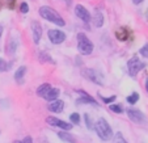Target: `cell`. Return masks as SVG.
Wrapping results in <instances>:
<instances>
[{
    "label": "cell",
    "mask_w": 148,
    "mask_h": 143,
    "mask_svg": "<svg viewBox=\"0 0 148 143\" xmlns=\"http://www.w3.org/2000/svg\"><path fill=\"white\" fill-rule=\"evenodd\" d=\"M83 75L85 76L87 79H89L90 81L96 83V84H98V85H102V84H103V81H102V76H101L100 74H98L96 70L85 68V70H83Z\"/></svg>",
    "instance_id": "6"
},
{
    "label": "cell",
    "mask_w": 148,
    "mask_h": 143,
    "mask_svg": "<svg viewBox=\"0 0 148 143\" xmlns=\"http://www.w3.org/2000/svg\"><path fill=\"white\" fill-rule=\"evenodd\" d=\"M75 14L81 20V21H84L85 24H88L90 21V13H89V11H88L85 7L81 6V4H77V6L75 7Z\"/></svg>",
    "instance_id": "8"
},
{
    "label": "cell",
    "mask_w": 148,
    "mask_h": 143,
    "mask_svg": "<svg viewBox=\"0 0 148 143\" xmlns=\"http://www.w3.org/2000/svg\"><path fill=\"white\" fill-rule=\"evenodd\" d=\"M130 32L127 28H125V26H122V28L117 29L115 30V38L118 39V41H122V42H125V41H127L130 37Z\"/></svg>",
    "instance_id": "13"
},
{
    "label": "cell",
    "mask_w": 148,
    "mask_h": 143,
    "mask_svg": "<svg viewBox=\"0 0 148 143\" xmlns=\"http://www.w3.org/2000/svg\"><path fill=\"white\" fill-rule=\"evenodd\" d=\"M132 1H134V4H140V3H143V1H144V0H132Z\"/></svg>",
    "instance_id": "30"
},
{
    "label": "cell",
    "mask_w": 148,
    "mask_h": 143,
    "mask_svg": "<svg viewBox=\"0 0 148 143\" xmlns=\"http://www.w3.org/2000/svg\"><path fill=\"white\" fill-rule=\"evenodd\" d=\"M84 121H85V125H87V127L89 130H93V127H95V125H93V121L90 120V117H89V114H84Z\"/></svg>",
    "instance_id": "22"
},
{
    "label": "cell",
    "mask_w": 148,
    "mask_h": 143,
    "mask_svg": "<svg viewBox=\"0 0 148 143\" xmlns=\"http://www.w3.org/2000/svg\"><path fill=\"white\" fill-rule=\"evenodd\" d=\"M20 11H21V13H28V12H29V6H28V3L23 1V3H21V6H20Z\"/></svg>",
    "instance_id": "27"
},
{
    "label": "cell",
    "mask_w": 148,
    "mask_h": 143,
    "mask_svg": "<svg viewBox=\"0 0 148 143\" xmlns=\"http://www.w3.org/2000/svg\"><path fill=\"white\" fill-rule=\"evenodd\" d=\"M93 24H95L96 28H101L103 25V14L98 9H96L95 14H93Z\"/></svg>",
    "instance_id": "14"
},
{
    "label": "cell",
    "mask_w": 148,
    "mask_h": 143,
    "mask_svg": "<svg viewBox=\"0 0 148 143\" xmlns=\"http://www.w3.org/2000/svg\"><path fill=\"white\" fill-rule=\"evenodd\" d=\"M63 108H64V102L62 100H55V101H53V102L49 104L47 109L53 113H60L62 110H63Z\"/></svg>",
    "instance_id": "12"
},
{
    "label": "cell",
    "mask_w": 148,
    "mask_h": 143,
    "mask_svg": "<svg viewBox=\"0 0 148 143\" xmlns=\"http://www.w3.org/2000/svg\"><path fill=\"white\" fill-rule=\"evenodd\" d=\"M13 143H23V140H14Z\"/></svg>",
    "instance_id": "33"
},
{
    "label": "cell",
    "mask_w": 148,
    "mask_h": 143,
    "mask_svg": "<svg viewBox=\"0 0 148 143\" xmlns=\"http://www.w3.org/2000/svg\"><path fill=\"white\" fill-rule=\"evenodd\" d=\"M93 129L96 130L97 135L102 140H110L113 138V130H112V127H110V125L106 122L105 118H100V120L96 122Z\"/></svg>",
    "instance_id": "2"
},
{
    "label": "cell",
    "mask_w": 148,
    "mask_h": 143,
    "mask_svg": "<svg viewBox=\"0 0 148 143\" xmlns=\"http://www.w3.org/2000/svg\"><path fill=\"white\" fill-rule=\"evenodd\" d=\"M66 1H67V3H71V0H66Z\"/></svg>",
    "instance_id": "34"
},
{
    "label": "cell",
    "mask_w": 148,
    "mask_h": 143,
    "mask_svg": "<svg viewBox=\"0 0 148 143\" xmlns=\"http://www.w3.org/2000/svg\"><path fill=\"white\" fill-rule=\"evenodd\" d=\"M145 89H147V92H148V79L145 80Z\"/></svg>",
    "instance_id": "32"
},
{
    "label": "cell",
    "mask_w": 148,
    "mask_h": 143,
    "mask_svg": "<svg viewBox=\"0 0 148 143\" xmlns=\"http://www.w3.org/2000/svg\"><path fill=\"white\" fill-rule=\"evenodd\" d=\"M126 100H127V102H129V104H131V105L136 104L138 101H139V93H138V92H132L130 96H127V97H126Z\"/></svg>",
    "instance_id": "20"
},
{
    "label": "cell",
    "mask_w": 148,
    "mask_h": 143,
    "mask_svg": "<svg viewBox=\"0 0 148 143\" xmlns=\"http://www.w3.org/2000/svg\"><path fill=\"white\" fill-rule=\"evenodd\" d=\"M139 54H140V55H143L144 58H148V43H145V45L143 46L142 49H140Z\"/></svg>",
    "instance_id": "26"
},
{
    "label": "cell",
    "mask_w": 148,
    "mask_h": 143,
    "mask_svg": "<svg viewBox=\"0 0 148 143\" xmlns=\"http://www.w3.org/2000/svg\"><path fill=\"white\" fill-rule=\"evenodd\" d=\"M32 34H33L34 43L38 45L39 41H41V37H42V26L38 21H33L32 23Z\"/></svg>",
    "instance_id": "10"
},
{
    "label": "cell",
    "mask_w": 148,
    "mask_h": 143,
    "mask_svg": "<svg viewBox=\"0 0 148 143\" xmlns=\"http://www.w3.org/2000/svg\"><path fill=\"white\" fill-rule=\"evenodd\" d=\"M110 110L112 112H114V113H118V114H121V113L123 112V108H122V105L121 104H110Z\"/></svg>",
    "instance_id": "21"
},
{
    "label": "cell",
    "mask_w": 148,
    "mask_h": 143,
    "mask_svg": "<svg viewBox=\"0 0 148 143\" xmlns=\"http://www.w3.org/2000/svg\"><path fill=\"white\" fill-rule=\"evenodd\" d=\"M101 100L105 102V104H112L113 101H115V98H117V96H110V97H102V96H100Z\"/></svg>",
    "instance_id": "25"
},
{
    "label": "cell",
    "mask_w": 148,
    "mask_h": 143,
    "mask_svg": "<svg viewBox=\"0 0 148 143\" xmlns=\"http://www.w3.org/2000/svg\"><path fill=\"white\" fill-rule=\"evenodd\" d=\"M47 36H49V39H50L54 45H59V43L64 42L66 38H67L64 32L59 30V29H50L47 32Z\"/></svg>",
    "instance_id": "5"
},
{
    "label": "cell",
    "mask_w": 148,
    "mask_h": 143,
    "mask_svg": "<svg viewBox=\"0 0 148 143\" xmlns=\"http://www.w3.org/2000/svg\"><path fill=\"white\" fill-rule=\"evenodd\" d=\"M77 93H80L81 97L77 98V102L79 104H92V105H98V102L96 101V98H93L90 95H88L87 92H84V91L79 89Z\"/></svg>",
    "instance_id": "11"
},
{
    "label": "cell",
    "mask_w": 148,
    "mask_h": 143,
    "mask_svg": "<svg viewBox=\"0 0 148 143\" xmlns=\"http://www.w3.org/2000/svg\"><path fill=\"white\" fill-rule=\"evenodd\" d=\"M38 13L42 19L47 20V21H50V23L55 24V25H58V26H64L66 25V21L62 19L60 14H59L55 9L50 8V7H46V6L41 7L39 11H38Z\"/></svg>",
    "instance_id": "1"
},
{
    "label": "cell",
    "mask_w": 148,
    "mask_h": 143,
    "mask_svg": "<svg viewBox=\"0 0 148 143\" xmlns=\"http://www.w3.org/2000/svg\"><path fill=\"white\" fill-rule=\"evenodd\" d=\"M114 143H127V140H126L125 138H123L122 133L118 131L117 134L114 135Z\"/></svg>",
    "instance_id": "23"
},
{
    "label": "cell",
    "mask_w": 148,
    "mask_h": 143,
    "mask_svg": "<svg viewBox=\"0 0 148 143\" xmlns=\"http://www.w3.org/2000/svg\"><path fill=\"white\" fill-rule=\"evenodd\" d=\"M144 63L140 60L138 56H132L131 59H130L129 62H127V70H129V74L134 78V76L138 75V72L139 71H142L143 68H144Z\"/></svg>",
    "instance_id": "4"
},
{
    "label": "cell",
    "mask_w": 148,
    "mask_h": 143,
    "mask_svg": "<svg viewBox=\"0 0 148 143\" xmlns=\"http://www.w3.org/2000/svg\"><path fill=\"white\" fill-rule=\"evenodd\" d=\"M46 122L51 126H58L60 129H63L64 131H68V130L72 129V124H68V122H64V121H60L59 118H55V117H47L46 118Z\"/></svg>",
    "instance_id": "7"
},
{
    "label": "cell",
    "mask_w": 148,
    "mask_h": 143,
    "mask_svg": "<svg viewBox=\"0 0 148 143\" xmlns=\"http://www.w3.org/2000/svg\"><path fill=\"white\" fill-rule=\"evenodd\" d=\"M1 34H3V26L0 25V38H1Z\"/></svg>",
    "instance_id": "31"
},
{
    "label": "cell",
    "mask_w": 148,
    "mask_h": 143,
    "mask_svg": "<svg viewBox=\"0 0 148 143\" xmlns=\"http://www.w3.org/2000/svg\"><path fill=\"white\" fill-rule=\"evenodd\" d=\"M25 72H26V67L25 66H21V67L17 68V71L14 72V79L18 84H21L24 81V76H25Z\"/></svg>",
    "instance_id": "16"
},
{
    "label": "cell",
    "mask_w": 148,
    "mask_h": 143,
    "mask_svg": "<svg viewBox=\"0 0 148 143\" xmlns=\"http://www.w3.org/2000/svg\"><path fill=\"white\" fill-rule=\"evenodd\" d=\"M127 116L135 124H143L145 121V116L138 109H127Z\"/></svg>",
    "instance_id": "9"
},
{
    "label": "cell",
    "mask_w": 148,
    "mask_h": 143,
    "mask_svg": "<svg viewBox=\"0 0 148 143\" xmlns=\"http://www.w3.org/2000/svg\"><path fill=\"white\" fill-rule=\"evenodd\" d=\"M58 96H59V89H58V88H53V87H51V89L47 93H46V96L43 98H45L46 101H50V102H53V101L58 100Z\"/></svg>",
    "instance_id": "15"
},
{
    "label": "cell",
    "mask_w": 148,
    "mask_h": 143,
    "mask_svg": "<svg viewBox=\"0 0 148 143\" xmlns=\"http://www.w3.org/2000/svg\"><path fill=\"white\" fill-rule=\"evenodd\" d=\"M77 50L83 55H90L93 51V43L84 33L77 34Z\"/></svg>",
    "instance_id": "3"
},
{
    "label": "cell",
    "mask_w": 148,
    "mask_h": 143,
    "mask_svg": "<svg viewBox=\"0 0 148 143\" xmlns=\"http://www.w3.org/2000/svg\"><path fill=\"white\" fill-rule=\"evenodd\" d=\"M58 137L60 138L63 142H68V143H77L75 139V137L71 134H68L67 131H59L58 133Z\"/></svg>",
    "instance_id": "18"
},
{
    "label": "cell",
    "mask_w": 148,
    "mask_h": 143,
    "mask_svg": "<svg viewBox=\"0 0 148 143\" xmlns=\"http://www.w3.org/2000/svg\"><path fill=\"white\" fill-rule=\"evenodd\" d=\"M51 89V84H49V83H43V84H41L38 88H37V95L39 96V97H45L46 93L49 92V91Z\"/></svg>",
    "instance_id": "17"
},
{
    "label": "cell",
    "mask_w": 148,
    "mask_h": 143,
    "mask_svg": "<svg viewBox=\"0 0 148 143\" xmlns=\"http://www.w3.org/2000/svg\"><path fill=\"white\" fill-rule=\"evenodd\" d=\"M7 70H9L8 63H7L5 60H3V59L0 58V71H7Z\"/></svg>",
    "instance_id": "28"
},
{
    "label": "cell",
    "mask_w": 148,
    "mask_h": 143,
    "mask_svg": "<svg viewBox=\"0 0 148 143\" xmlns=\"http://www.w3.org/2000/svg\"><path fill=\"white\" fill-rule=\"evenodd\" d=\"M23 143H33V139H32V137H26L23 139Z\"/></svg>",
    "instance_id": "29"
},
{
    "label": "cell",
    "mask_w": 148,
    "mask_h": 143,
    "mask_svg": "<svg viewBox=\"0 0 148 143\" xmlns=\"http://www.w3.org/2000/svg\"><path fill=\"white\" fill-rule=\"evenodd\" d=\"M70 120H71L72 124L79 125L80 124V114H79V113H72V114L70 116Z\"/></svg>",
    "instance_id": "24"
},
{
    "label": "cell",
    "mask_w": 148,
    "mask_h": 143,
    "mask_svg": "<svg viewBox=\"0 0 148 143\" xmlns=\"http://www.w3.org/2000/svg\"><path fill=\"white\" fill-rule=\"evenodd\" d=\"M39 58V62L41 63H45V62H49V63H53V65H55V60H54L53 58H51L50 55H49L47 53H43V51H41L38 55Z\"/></svg>",
    "instance_id": "19"
}]
</instances>
